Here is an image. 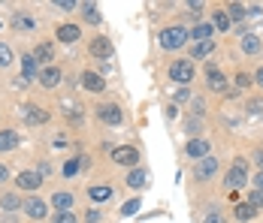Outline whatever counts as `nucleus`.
<instances>
[{
  "instance_id": "obj_1",
  "label": "nucleus",
  "mask_w": 263,
  "mask_h": 223,
  "mask_svg": "<svg viewBox=\"0 0 263 223\" xmlns=\"http://www.w3.org/2000/svg\"><path fill=\"white\" fill-rule=\"evenodd\" d=\"M187 36H191V33H187V30H184V27H166V30H163V33H160V46H163V49H182L184 43H187Z\"/></svg>"
},
{
  "instance_id": "obj_2",
  "label": "nucleus",
  "mask_w": 263,
  "mask_h": 223,
  "mask_svg": "<svg viewBox=\"0 0 263 223\" xmlns=\"http://www.w3.org/2000/svg\"><path fill=\"white\" fill-rule=\"evenodd\" d=\"M170 78H173V82H182V85H187V82L194 78V64H191V60H176V64L170 67Z\"/></svg>"
},
{
  "instance_id": "obj_3",
  "label": "nucleus",
  "mask_w": 263,
  "mask_h": 223,
  "mask_svg": "<svg viewBox=\"0 0 263 223\" xmlns=\"http://www.w3.org/2000/svg\"><path fill=\"white\" fill-rule=\"evenodd\" d=\"M22 118H25L27 124H46V121H49L46 109H40V106H33V103L22 106Z\"/></svg>"
},
{
  "instance_id": "obj_4",
  "label": "nucleus",
  "mask_w": 263,
  "mask_h": 223,
  "mask_svg": "<svg viewBox=\"0 0 263 223\" xmlns=\"http://www.w3.org/2000/svg\"><path fill=\"white\" fill-rule=\"evenodd\" d=\"M245 175H248V166H245V160H236L233 163V169H230V175H227V187H242L245 184Z\"/></svg>"
},
{
  "instance_id": "obj_5",
  "label": "nucleus",
  "mask_w": 263,
  "mask_h": 223,
  "mask_svg": "<svg viewBox=\"0 0 263 223\" xmlns=\"http://www.w3.org/2000/svg\"><path fill=\"white\" fill-rule=\"evenodd\" d=\"M97 115H100V121H106V124H121V109L118 106H112V103H106V106H100L97 109Z\"/></svg>"
},
{
  "instance_id": "obj_6",
  "label": "nucleus",
  "mask_w": 263,
  "mask_h": 223,
  "mask_svg": "<svg viewBox=\"0 0 263 223\" xmlns=\"http://www.w3.org/2000/svg\"><path fill=\"white\" fill-rule=\"evenodd\" d=\"M218 172V157H203V160H200V166H197V178H200V181H206V178H212V175Z\"/></svg>"
},
{
  "instance_id": "obj_7",
  "label": "nucleus",
  "mask_w": 263,
  "mask_h": 223,
  "mask_svg": "<svg viewBox=\"0 0 263 223\" xmlns=\"http://www.w3.org/2000/svg\"><path fill=\"white\" fill-rule=\"evenodd\" d=\"M91 54L100 57V60H109V57H112V43H109L106 36H97V39L91 43Z\"/></svg>"
},
{
  "instance_id": "obj_8",
  "label": "nucleus",
  "mask_w": 263,
  "mask_h": 223,
  "mask_svg": "<svg viewBox=\"0 0 263 223\" xmlns=\"http://www.w3.org/2000/svg\"><path fill=\"white\" fill-rule=\"evenodd\" d=\"M15 184H18L22 190H36V187L43 184V175L40 172H22L18 178H15Z\"/></svg>"
},
{
  "instance_id": "obj_9",
  "label": "nucleus",
  "mask_w": 263,
  "mask_h": 223,
  "mask_svg": "<svg viewBox=\"0 0 263 223\" xmlns=\"http://www.w3.org/2000/svg\"><path fill=\"white\" fill-rule=\"evenodd\" d=\"M115 163H121V166H133L136 160H139V151L136 148H115Z\"/></svg>"
},
{
  "instance_id": "obj_10",
  "label": "nucleus",
  "mask_w": 263,
  "mask_h": 223,
  "mask_svg": "<svg viewBox=\"0 0 263 223\" xmlns=\"http://www.w3.org/2000/svg\"><path fill=\"white\" fill-rule=\"evenodd\" d=\"M187 157H197V160L209 157V142L206 139H191L187 142Z\"/></svg>"
},
{
  "instance_id": "obj_11",
  "label": "nucleus",
  "mask_w": 263,
  "mask_h": 223,
  "mask_svg": "<svg viewBox=\"0 0 263 223\" xmlns=\"http://www.w3.org/2000/svg\"><path fill=\"white\" fill-rule=\"evenodd\" d=\"M46 208H49V205H46L43 199H27L25 202V211L33 217V220H43V217H46Z\"/></svg>"
},
{
  "instance_id": "obj_12",
  "label": "nucleus",
  "mask_w": 263,
  "mask_h": 223,
  "mask_svg": "<svg viewBox=\"0 0 263 223\" xmlns=\"http://www.w3.org/2000/svg\"><path fill=\"white\" fill-rule=\"evenodd\" d=\"M58 82H61V70H54V67L40 70V85L43 88H58Z\"/></svg>"
},
{
  "instance_id": "obj_13",
  "label": "nucleus",
  "mask_w": 263,
  "mask_h": 223,
  "mask_svg": "<svg viewBox=\"0 0 263 223\" xmlns=\"http://www.w3.org/2000/svg\"><path fill=\"white\" fill-rule=\"evenodd\" d=\"M82 85H85L88 91H94V94H100V91L106 88V85H103V78H100L97 73H85V75H82Z\"/></svg>"
},
{
  "instance_id": "obj_14",
  "label": "nucleus",
  "mask_w": 263,
  "mask_h": 223,
  "mask_svg": "<svg viewBox=\"0 0 263 223\" xmlns=\"http://www.w3.org/2000/svg\"><path fill=\"white\" fill-rule=\"evenodd\" d=\"M58 39H61V43H76V39H79V27L76 25L58 27Z\"/></svg>"
},
{
  "instance_id": "obj_15",
  "label": "nucleus",
  "mask_w": 263,
  "mask_h": 223,
  "mask_svg": "<svg viewBox=\"0 0 263 223\" xmlns=\"http://www.w3.org/2000/svg\"><path fill=\"white\" fill-rule=\"evenodd\" d=\"M18 145V133L15 130H3L0 133V151H12Z\"/></svg>"
},
{
  "instance_id": "obj_16",
  "label": "nucleus",
  "mask_w": 263,
  "mask_h": 223,
  "mask_svg": "<svg viewBox=\"0 0 263 223\" xmlns=\"http://www.w3.org/2000/svg\"><path fill=\"white\" fill-rule=\"evenodd\" d=\"M242 51H245V54H257V51H260V36L245 33V36H242Z\"/></svg>"
},
{
  "instance_id": "obj_17",
  "label": "nucleus",
  "mask_w": 263,
  "mask_h": 223,
  "mask_svg": "<svg viewBox=\"0 0 263 223\" xmlns=\"http://www.w3.org/2000/svg\"><path fill=\"white\" fill-rule=\"evenodd\" d=\"M212 33H215V27H212V25H197L194 30H191V39H197V43H206Z\"/></svg>"
},
{
  "instance_id": "obj_18",
  "label": "nucleus",
  "mask_w": 263,
  "mask_h": 223,
  "mask_svg": "<svg viewBox=\"0 0 263 223\" xmlns=\"http://www.w3.org/2000/svg\"><path fill=\"white\" fill-rule=\"evenodd\" d=\"M52 205L58 208V211H70V208H73V196H70V193H54Z\"/></svg>"
},
{
  "instance_id": "obj_19",
  "label": "nucleus",
  "mask_w": 263,
  "mask_h": 223,
  "mask_svg": "<svg viewBox=\"0 0 263 223\" xmlns=\"http://www.w3.org/2000/svg\"><path fill=\"white\" fill-rule=\"evenodd\" d=\"M206 78H209V88H212V91H224V88H227V85H224V75L218 73L215 67H209V73H206Z\"/></svg>"
},
{
  "instance_id": "obj_20",
  "label": "nucleus",
  "mask_w": 263,
  "mask_h": 223,
  "mask_svg": "<svg viewBox=\"0 0 263 223\" xmlns=\"http://www.w3.org/2000/svg\"><path fill=\"white\" fill-rule=\"evenodd\" d=\"M212 51H215V43H212V39H206V43H194L191 54H194V57H209Z\"/></svg>"
},
{
  "instance_id": "obj_21",
  "label": "nucleus",
  "mask_w": 263,
  "mask_h": 223,
  "mask_svg": "<svg viewBox=\"0 0 263 223\" xmlns=\"http://www.w3.org/2000/svg\"><path fill=\"white\" fill-rule=\"evenodd\" d=\"M52 54H54V49L49 46V43H40L36 51H33V57H36V60H52Z\"/></svg>"
},
{
  "instance_id": "obj_22",
  "label": "nucleus",
  "mask_w": 263,
  "mask_h": 223,
  "mask_svg": "<svg viewBox=\"0 0 263 223\" xmlns=\"http://www.w3.org/2000/svg\"><path fill=\"white\" fill-rule=\"evenodd\" d=\"M88 196L94 199V202H106V199L112 196V190H109V187H91V190H88Z\"/></svg>"
},
{
  "instance_id": "obj_23",
  "label": "nucleus",
  "mask_w": 263,
  "mask_h": 223,
  "mask_svg": "<svg viewBox=\"0 0 263 223\" xmlns=\"http://www.w3.org/2000/svg\"><path fill=\"white\" fill-rule=\"evenodd\" d=\"M22 67H25L27 78H33V73H36V57H33V54H25V57H22Z\"/></svg>"
},
{
  "instance_id": "obj_24",
  "label": "nucleus",
  "mask_w": 263,
  "mask_h": 223,
  "mask_svg": "<svg viewBox=\"0 0 263 223\" xmlns=\"http://www.w3.org/2000/svg\"><path fill=\"white\" fill-rule=\"evenodd\" d=\"M254 211H257L254 205H236V217H239V220H251V217H254Z\"/></svg>"
},
{
  "instance_id": "obj_25",
  "label": "nucleus",
  "mask_w": 263,
  "mask_h": 223,
  "mask_svg": "<svg viewBox=\"0 0 263 223\" xmlns=\"http://www.w3.org/2000/svg\"><path fill=\"white\" fill-rule=\"evenodd\" d=\"M212 27L227 30V27H230V15H227V12H215V22H212Z\"/></svg>"
},
{
  "instance_id": "obj_26",
  "label": "nucleus",
  "mask_w": 263,
  "mask_h": 223,
  "mask_svg": "<svg viewBox=\"0 0 263 223\" xmlns=\"http://www.w3.org/2000/svg\"><path fill=\"white\" fill-rule=\"evenodd\" d=\"M145 181H148V178H145V172H139V169H133L130 178H127V184H130V187H142Z\"/></svg>"
},
{
  "instance_id": "obj_27",
  "label": "nucleus",
  "mask_w": 263,
  "mask_h": 223,
  "mask_svg": "<svg viewBox=\"0 0 263 223\" xmlns=\"http://www.w3.org/2000/svg\"><path fill=\"white\" fill-rule=\"evenodd\" d=\"M0 205H3L6 211H15V208H18L22 202H18V196H12V193H6V196L0 199Z\"/></svg>"
},
{
  "instance_id": "obj_28",
  "label": "nucleus",
  "mask_w": 263,
  "mask_h": 223,
  "mask_svg": "<svg viewBox=\"0 0 263 223\" xmlns=\"http://www.w3.org/2000/svg\"><path fill=\"white\" fill-rule=\"evenodd\" d=\"M85 22H91V25H97V22H100V12H97V6L85 3Z\"/></svg>"
},
{
  "instance_id": "obj_29",
  "label": "nucleus",
  "mask_w": 263,
  "mask_h": 223,
  "mask_svg": "<svg viewBox=\"0 0 263 223\" xmlns=\"http://www.w3.org/2000/svg\"><path fill=\"white\" fill-rule=\"evenodd\" d=\"M227 15H230V18H236V22H242L248 12H245V6H242V3H233V6L227 9Z\"/></svg>"
},
{
  "instance_id": "obj_30",
  "label": "nucleus",
  "mask_w": 263,
  "mask_h": 223,
  "mask_svg": "<svg viewBox=\"0 0 263 223\" xmlns=\"http://www.w3.org/2000/svg\"><path fill=\"white\" fill-rule=\"evenodd\" d=\"M9 64H12V49L0 43V67H9Z\"/></svg>"
},
{
  "instance_id": "obj_31",
  "label": "nucleus",
  "mask_w": 263,
  "mask_h": 223,
  "mask_svg": "<svg viewBox=\"0 0 263 223\" xmlns=\"http://www.w3.org/2000/svg\"><path fill=\"white\" fill-rule=\"evenodd\" d=\"M79 166H82V160H67V166H64V175H67V178H73V175L79 172Z\"/></svg>"
},
{
  "instance_id": "obj_32",
  "label": "nucleus",
  "mask_w": 263,
  "mask_h": 223,
  "mask_svg": "<svg viewBox=\"0 0 263 223\" xmlns=\"http://www.w3.org/2000/svg\"><path fill=\"white\" fill-rule=\"evenodd\" d=\"M248 112H251L254 118H263V99H251V103H248Z\"/></svg>"
},
{
  "instance_id": "obj_33",
  "label": "nucleus",
  "mask_w": 263,
  "mask_h": 223,
  "mask_svg": "<svg viewBox=\"0 0 263 223\" xmlns=\"http://www.w3.org/2000/svg\"><path fill=\"white\" fill-rule=\"evenodd\" d=\"M54 223H76V214H73V211H61V214L54 217Z\"/></svg>"
},
{
  "instance_id": "obj_34",
  "label": "nucleus",
  "mask_w": 263,
  "mask_h": 223,
  "mask_svg": "<svg viewBox=\"0 0 263 223\" xmlns=\"http://www.w3.org/2000/svg\"><path fill=\"white\" fill-rule=\"evenodd\" d=\"M248 205L260 208V205H263V190H254V193H251V199H248Z\"/></svg>"
},
{
  "instance_id": "obj_35",
  "label": "nucleus",
  "mask_w": 263,
  "mask_h": 223,
  "mask_svg": "<svg viewBox=\"0 0 263 223\" xmlns=\"http://www.w3.org/2000/svg\"><path fill=\"white\" fill-rule=\"evenodd\" d=\"M136 211H139V202H136V199H130V202L124 205V214H136Z\"/></svg>"
},
{
  "instance_id": "obj_36",
  "label": "nucleus",
  "mask_w": 263,
  "mask_h": 223,
  "mask_svg": "<svg viewBox=\"0 0 263 223\" xmlns=\"http://www.w3.org/2000/svg\"><path fill=\"white\" fill-rule=\"evenodd\" d=\"M236 85H239V88H248V85H251V78H248V75H236Z\"/></svg>"
},
{
  "instance_id": "obj_37",
  "label": "nucleus",
  "mask_w": 263,
  "mask_h": 223,
  "mask_svg": "<svg viewBox=\"0 0 263 223\" xmlns=\"http://www.w3.org/2000/svg\"><path fill=\"white\" fill-rule=\"evenodd\" d=\"M15 85H18V88H27V85H30V78H27L25 73L18 75V78H15Z\"/></svg>"
},
{
  "instance_id": "obj_38",
  "label": "nucleus",
  "mask_w": 263,
  "mask_h": 223,
  "mask_svg": "<svg viewBox=\"0 0 263 223\" xmlns=\"http://www.w3.org/2000/svg\"><path fill=\"white\" fill-rule=\"evenodd\" d=\"M15 27H30V18H22V15H15Z\"/></svg>"
},
{
  "instance_id": "obj_39",
  "label": "nucleus",
  "mask_w": 263,
  "mask_h": 223,
  "mask_svg": "<svg viewBox=\"0 0 263 223\" xmlns=\"http://www.w3.org/2000/svg\"><path fill=\"white\" fill-rule=\"evenodd\" d=\"M206 223H224V220H221V214H218V211H212L209 217H206Z\"/></svg>"
},
{
  "instance_id": "obj_40",
  "label": "nucleus",
  "mask_w": 263,
  "mask_h": 223,
  "mask_svg": "<svg viewBox=\"0 0 263 223\" xmlns=\"http://www.w3.org/2000/svg\"><path fill=\"white\" fill-rule=\"evenodd\" d=\"M58 6H61V9H73L76 3H73V0H58Z\"/></svg>"
},
{
  "instance_id": "obj_41",
  "label": "nucleus",
  "mask_w": 263,
  "mask_h": 223,
  "mask_svg": "<svg viewBox=\"0 0 263 223\" xmlns=\"http://www.w3.org/2000/svg\"><path fill=\"white\" fill-rule=\"evenodd\" d=\"M88 223H100V214L97 211H88Z\"/></svg>"
},
{
  "instance_id": "obj_42",
  "label": "nucleus",
  "mask_w": 263,
  "mask_h": 223,
  "mask_svg": "<svg viewBox=\"0 0 263 223\" xmlns=\"http://www.w3.org/2000/svg\"><path fill=\"white\" fill-rule=\"evenodd\" d=\"M254 160H257V166H260V172H263V151H257V154H254Z\"/></svg>"
},
{
  "instance_id": "obj_43",
  "label": "nucleus",
  "mask_w": 263,
  "mask_h": 223,
  "mask_svg": "<svg viewBox=\"0 0 263 223\" xmlns=\"http://www.w3.org/2000/svg\"><path fill=\"white\" fill-rule=\"evenodd\" d=\"M254 184H257V190H263V172H257V178H254Z\"/></svg>"
},
{
  "instance_id": "obj_44",
  "label": "nucleus",
  "mask_w": 263,
  "mask_h": 223,
  "mask_svg": "<svg viewBox=\"0 0 263 223\" xmlns=\"http://www.w3.org/2000/svg\"><path fill=\"white\" fill-rule=\"evenodd\" d=\"M9 178V172H6V166H0V181H6Z\"/></svg>"
},
{
  "instance_id": "obj_45",
  "label": "nucleus",
  "mask_w": 263,
  "mask_h": 223,
  "mask_svg": "<svg viewBox=\"0 0 263 223\" xmlns=\"http://www.w3.org/2000/svg\"><path fill=\"white\" fill-rule=\"evenodd\" d=\"M254 78H257V85H263V67L257 70V75H254Z\"/></svg>"
}]
</instances>
